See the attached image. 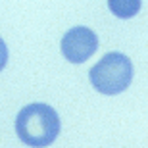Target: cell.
Here are the masks:
<instances>
[{
  "label": "cell",
  "mask_w": 148,
  "mask_h": 148,
  "mask_svg": "<svg viewBox=\"0 0 148 148\" xmlns=\"http://www.w3.org/2000/svg\"><path fill=\"white\" fill-rule=\"evenodd\" d=\"M108 8L117 17H133L140 10V2L138 0H110Z\"/></svg>",
  "instance_id": "cell-4"
},
{
  "label": "cell",
  "mask_w": 148,
  "mask_h": 148,
  "mask_svg": "<svg viewBox=\"0 0 148 148\" xmlns=\"http://www.w3.org/2000/svg\"><path fill=\"white\" fill-rule=\"evenodd\" d=\"M90 83L100 94H114L123 92L133 81V64L125 54L121 52H110L104 58H100L92 66Z\"/></svg>",
  "instance_id": "cell-2"
},
{
  "label": "cell",
  "mask_w": 148,
  "mask_h": 148,
  "mask_svg": "<svg viewBox=\"0 0 148 148\" xmlns=\"http://www.w3.org/2000/svg\"><path fill=\"white\" fill-rule=\"evenodd\" d=\"M62 123L56 110L48 104H27L16 117V133L23 144L31 148H44L60 135Z\"/></svg>",
  "instance_id": "cell-1"
},
{
  "label": "cell",
  "mask_w": 148,
  "mask_h": 148,
  "mask_svg": "<svg viewBox=\"0 0 148 148\" xmlns=\"http://www.w3.org/2000/svg\"><path fill=\"white\" fill-rule=\"evenodd\" d=\"M98 48V37L88 27H71L62 38V54L71 64H83Z\"/></svg>",
  "instance_id": "cell-3"
},
{
  "label": "cell",
  "mask_w": 148,
  "mask_h": 148,
  "mask_svg": "<svg viewBox=\"0 0 148 148\" xmlns=\"http://www.w3.org/2000/svg\"><path fill=\"white\" fill-rule=\"evenodd\" d=\"M6 64H8V46H6V42L0 37V71L4 69Z\"/></svg>",
  "instance_id": "cell-5"
}]
</instances>
